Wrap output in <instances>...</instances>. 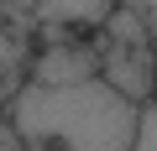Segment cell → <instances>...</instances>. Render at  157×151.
Returning <instances> with one entry per match:
<instances>
[{
  "mask_svg": "<svg viewBox=\"0 0 157 151\" xmlns=\"http://www.w3.org/2000/svg\"><path fill=\"white\" fill-rule=\"evenodd\" d=\"M131 5H136V11H141V21L157 31V0H131Z\"/></svg>",
  "mask_w": 157,
  "mask_h": 151,
  "instance_id": "obj_9",
  "label": "cell"
},
{
  "mask_svg": "<svg viewBox=\"0 0 157 151\" xmlns=\"http://www.w3.org/2000/svg\"><path fill=\"white\" fill-rule=\"evenodd\" d=\"M131 151H157V99H152V104H141V115H136V141H131Z\"/></svg>",
  "mask_w": 157,
  "mask_h": 151,
  "instance_id": "obj_6",
  "label": "cell"
},
{
  "mask_svg": "<svg viewBox=\"0 0 157 151\" xmlns=\"http://www.w3.org/2000/svg\"><path fill=\"white\" fill-rule=\"evenodd\" d=\"M121 0H37L32 26H68V31H100Z\"/></svg>",
  "mask_w": 157,
  "mask_h": 151,
  "instance_id": "obj_5",
  "label": "cell"
},
{
  "mask_svg": "<svg viewBox=\"0 0 157 151\" xmlns=\"http://www.w3.org/2000/svg\"><path fill=\"white\" fill-rule=\"evenodd\" d=\"M136 104L121 99L105 78L84 84H21V94L6 104V120L16 125L26 151H131L136 141Z\"/></svg>",
  "mask_w": 157,
  "mask_h": 151,
  "instance_id": "obj_1",
  "label": "cell"
},
{
  "mask_svg": "<svg viewBox=\"0 0 157 151\" xmlns=\"http://www.w3.org/2000/svg\"><path fill=\"white\" fill-rule=\"evenodd\" d=\"M32 5H37V0H0V11H6V16H21V21H32Z\"/></svg>",
  "mask_w": 157,
  "mask_h": 151,
  "instance_id": "obj_8",
  "label": "cell"
},
{
  "mask_svg": "<svg viewBox=\"0 0 157 151\" xmlns=\"http://www.w3.org/2000/svg\"><path fill=\"white\" fill-rule=\"evenodd\" d=\"M0 151H26V146H21V135H16V125H11L6 115H0Z\"/></svg>",
  "mask_w": 157,
  "mask_h": 151,
  "instance_id": "obj_7",
  "label": "cell"
},
{
  "mask_svg": "<svg viewBox=\"0 0 157 151\" xmlns=\"http://www.w3.org/2000/svg\"><path fill=\"white\" fill-rule=\"evenodd\" d=\"M26 63H32V21L0 11V115H6V104L21 94Z\"/></svg>",
  "mask_w": 157,
  "mask_h": 151,
  "instance_id": "obj_4",
  "label": "cell"
},
{
  "mask_svg": "<svg viewBox=\"0 0 157 151\" xmlns=\"http://www.w3.org/2000/svg\"><path fill=\"white\" fill-rule=\"evenodd\" d=\"M100 78L136 110L157 99V63L147 42H100Z\"/></svg>",
  "mask_w": 157,
  "mask_h": 151,
  "instance_id": "obj_3",
  "label": "cell"
},
{
  "mask_svg": "<svg viewBox=\"0 0 157 151\" xmlns=\"http://www.w3.org/2000/svg\"><path fill=\"white\" fill-rule=\"evenodd\" d=\"M84 78H100V42H89V37H63V42L32 47L26 84L63 89V84H84Z\"/></svg>",
  "mask_w": 157,
  "mask_h": 151,
  "instance_id": "obj_2",
  "label": "cell"
}]
</instances>
